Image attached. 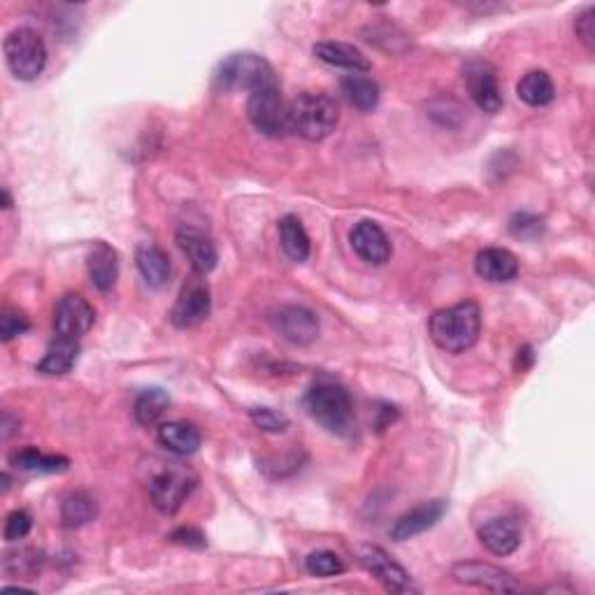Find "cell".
<instances>
[{
	"instance_id": "cell-1",
	"label": "cell",
	"mask_w": 595,
	"mask_h": 595,
	"mask_svg": "<svg viewBox=\"0 0 595 595\" xmlns=\"http://www.w3.org/2000/svg\"><path fill=\"white\" fill-rule=\"evenodd\" d=\"M428 333L433 342L447 354H463L472 349L482 333V310L475 300L451 305L447 310L435 312L430 317Z\"/></svg>"
},
{
	"instance_id": "cell-2",
	"label": "cell",
	"mask_w": 595,
	"mask_h": 595,
	"mask_svg": "<svg viewBox=\"0 0 595 595\" xmlns=\"http://www.w3.org/2000/svg\"><path fill=\"white\" fill-rule=\"evenodd\" d=\"M340 121V107L328 93L305 91L289 105L291 133L310 142H321L335 131Z\"/></svg>"
},
{
	"instance_id": "cell-3",
	"label": "cell",
	"mask_w": 595,
	"mask_h": 595,
	"mask_svg": "<svg viewBox=\"0 0 595 595\" xmlns=\"http://www.w3.org/2000/svg\"><path fill=\"white\" fill-rule=\"evenodd\" d=\"M305 407L310 417L328 433L347 437L354 430V405L344 386L335 382H317L307 391Z\"/></svg>"
},
{
	"instance_id": "cell-4",
	"label": "cell",
	"mask_w": 595,
	"mask_h": 595,
	"mask_svg": "<svg viewBox=\"0 0 595 595\" xmlns=\"http://www.w3.org/2000/svg\"><path fill=\"white\" fill-rule=\"evenodd\" d=\"M214 84L224 91H261L270 86H279L275 68L263 56L252 52L231 54L219 63L214 73Z\"/></svg>"
},
{
	"instance_id": "cell-5",
	"label": "cell",
	"mask_w": 595,
	"mask_h": 595,
	"mask_svg": "<svg viewBox=\"0 0 595 595\" xmlns=\"http://www.w3.org/2000/svg\"><path fill=\"white\" fill-rule=\"evenodd\" d=\"M5 61L19 82H33L47 66V45L33 28H14L5 38Z\"/></svg>"
},
{
	"instance_id": "cell-6",
	"label": "cell",
	"mask_w": 595,
	"mask_h": 595,
	"mask_svg": "<svg viewBox=\"0 0 595 595\" xmlns=\"http://www.w3.org/2000/svg\"><path fill=\"white\" fill-rule=\"evenodd\" d=\"M193 489H196V475L175 463L166 465L149 479V498H152L156 510L166 516L177 514Z\"/></svg>"
},
{
	"instance_id": "cell-7",
	"label": "cell",
	"mask_w": 595,
	"mask_h": 595,
	"mask_svg": "<svg viewBox=\"0 0 595 595\" xmlns=\"http://www.w3.org/2000/svg\"><path fill=\"white\" fill-rule=\"evenodd\" d=\"M247 117L252 121L258 133L268 138H279L289 133V103H286L279 86L261 89L249 93L247 100Z\"/></svg>"
},
{
	"instance_id": "cell-8",
	"label": "cell",
	"mask_w": 595,
	"mask_h": 595,
	"mask_svg": "<svg viewBox=\"0 0 595 595\" xmlns=\"http://www.w3.org/2000/svg\"><path fill=\"white\" fill-rule=\"evenodd\" d=\"M212 312V293L210 286L205 284L203 277H193L182 286L179 296L172 305L170 321L177 328H193L200 326L210 317Z\"/></svg>"
},
{
	"instance_id": "cell-9",
	"label": "cell",
	"mask_w": 595,
	"mask_h": 595,
	"mask_svg": "<svg viewBox=\"0 0 595 595\" xmlns=\"http://www.w3.org/2000/svg\"><path fill=\"white\" fill-rule=\"evenodd\" d=\"M465 89H468L472 103H475L479 110L486 114H498L503 110L505 98L503 89H500L498 73L491 63L486 61H470L465 66L463 73Z\"/></svg>"
},
{
	"instance_id": "cell-10",
	"label": "cell",
	"mask_w": 595,
	"mask_h": 595,
	"mask_svg": "<svg viewBox=\"0 0 595 595\" xmlns=\"http://www.w3.org/2000/svg\"><path fill=\"white\" fill-rule=\"evenodd\" d=\"M358 561L365 565V570H368L386 591H393V593L414 591L410 572H407L396 558L386 554L382 547L363 544V547H358Z\"/></svg>"
},
{
	"instance_id": "cell-11",
	"label": "cell",
	"mask_w": 595,
	"mask_h": 595,
	"mask_svg": "<svg viewBox=\"0 0 595 595\" xmlns=\"http://www.w3.org/2000/svg\"><path fill=\"white\" fill-rule=\"evenodd\" d=\"M451 577L458 584L475 586L491 593H519L521 584L510 575V572L498 568V565L482 563V561H463L451 568Z\"/></svg>"
},
{
	"instance_id": "cell-12",
	"label": "cell",
	"mask_w": 595,
	"mask_h": 595,
	"mask_svg": "<svg viewBox=\"0 0 595 595\" xmlns=\"http://www.w3.org/2000/svg\"><path fill=\"white\" fill-rule=\"evenodd\" d=\"M270 324L291 344H312L319 338V319L303 305H279L270 314Z\"/></svg>"
},
{
	"instance_id": "cell-13",
	"label": "cell",
	"mask_w": 595,
	"mask_h": 595,
	"mask_svg": "<svg viewBox=\"0 0 595 595\" xmlns=\"http://www.w3.org/2000/svg\"><path fill=\"white\" fill-rule=\"evenodd\" d=\"M96 310L80 293H66L54 310V331L61 338L80 340L93 328Z\"/></svg>"
},
{
	"instance_id": "cell-14",
	"label": "cell",
	"mask_w": 595,
	"mask_h": 595,
	"mask_svg": "<svg viewBox=\"0 0 595 595\" xmlns=\"http://www.w3.org/2000/svg\"><path fill=\"white\" fill-rule=\"evenodd\" d=\"M177 245L186 256V261L191 263V268L196 275L205 277L217 268L219 263V252L214 240L205 231L193 226H182L177 231Z\"/></svg>"
},
{
	"instance_id": "cell-15",
	"label": "cell",
	"mask_w": 595,
	"mask_h": 595,
	"mask_svg": "<svg viewBox=\"0 0 595 595\" xmlns=\"http://www.w3.org/2000/svg\"><path fill=\"white\" fill-rule=\"evenodd\" d=\"M447 507L449 505L444 503V500H428V503H421L414 507V510L405 512L391 526V530H389L391 540L407 542V540H412V537L426 533V530H430L440 523L442 516L447 514Z\"/></svg>"
},
{
	"instance_id": "cell-16",
	"label": "cell",
	"mask_w": 595,
	"mask_h": 595,
	"mask_svg": "<svg viewBox=\"0 0 595 595\" xmlns=\"http://www.w3.org/2000/svg\"><path fill=\"white\" fill-rule=\"evenodd\" d=\"M351 247L370 265H384L391 258V242L375 221H361L351 231Z\"/></svg>"
},
{
	"instance_id": "cell-17",
	"label": "cell",
	"mask_w": 595,
	"mask_h": 595,
	"mask_svg": "<svg viewBox=\"0 0 595 595\" xmlns=\"http://www.w3.org/2000/svg\"><path fill=\"white\" fill-rule=\"evenodd\" d=\"M479 542L484 544L491 554L510 556L521 547V526L510 516H498V519L486 521L477 530Z\"/></svg>"
},
{
	"instance_id": "cell-18",
	"label": "cell",
	"mask_w": 595,
	"mask_h": 595,
	"mask_svg": "<svg viewBox=\"0 0 595 595\" xmlns=\"http://www.w3.org/2000/svg\"><path fill=\"white\" fill-rule=\"evenodd\" d=\"M477 275L493 284L512 282L519 275V258L510 249L503 247H486L475 258Z\"/></svg>"
},
{
	"instance_id": "cell-19",
	"label": "cell",
	"mask_w": 595,
	"mask_h": 595,
	"mask_svg": "<svg viewBox=\"0 0 595 595\" xmlns=\"http://www.w3.org/2000/svg\"><path fill=\"white\" fill-rule=\"evenodd\" d=\"M314 56L328 66L349 70V73H370L372 68L368 56L349 42H319L314 45Z\"/></svg>"
},
{
	"instance_id": "cell-20",
	"label": "cell",
	"mask_w": 595,
	"mask_h": 595,
	"mask_svg": "<svg viewBox=\"0 0 595 595\" xmlns=\"http://www.w3.org/2000/svg\"><path fill=\"white\" fill-rule=\"evenodd\" d=\"M89 279L100 293H110L119 279V256L110 245L96 242L89 254Z\"/></svg>"
},
{
	"instance_id": "cell-21",
	"label": "cell",
	"mask_w": 595,
	"mask_h": 595,
	"mask_svg": "<svg viewBox=\"0 0 595 595\" xmlns=\"http://www.w3.org/2000/svg\"><path fill=\"white\" fill-rule=\"evenodd\" d=\"M135 263H138L142 279H145L152 289H163V286L170 282L172 265L168 254L163 252L161 247L149 245V242L140 245L138 252H135Z\"/></svg>"
},
{
	"instance_id": "cell-22",
	"label": "cell",
	"mask_w": 595,
	"mask_h": 595,
	"mask_svg": "<svg viewBox=\"0 0 595 595\" xmlns=\"http://www.w3.org/2000/svg\"><path fill=\"white\" fill-rule=\"evenodd\" d=\"M77 356H80V342L73 338H61V335H56V340L49 344L45 356L40 358L38 372H42V375H49V377L66 375V372L73 370V365L77 363Z\"/></svg>"
},
{
	"instance_id": "cell-23",
	"label": "cell",
	"mask_w": 595,
	"mask_h": 595,
	"mask_svg": "<svg viewBox=\"0 0 595 595\" xmlns=\"http://www.w3.org/2000/svg\"><path fill=\"white\" fill-rule=\"evenodd\" d=\"M159 442L177 456H191L200 449V430L186 421H168L159 428Z\"/></svg>"
},
{
	"instance_id": "cell-24",
	"label": "cell",
	"mask_w": 595,
	"mask_h": 595,
	"mask_svg": "<svg viewBox=\"0 0 595 595\" xmlns=\"http://www.w3.org/2000/svg\"><path fill=\"white\" fill-rule=\"evenodd\" d=\"M10 465L21 472H40V475H56V472H66L70 468V461L66 456L56 454H42L40 449L26 447L14 451L10 456Z\"/></svg>"
},
{
	"instance_id": "cell-25",
	"label": "cell",
	"mask_w": 595,
	"mask_h": 595,
	"mask_svg": "<svg viewBox=\"0 0 595 595\" xmlns=\"http://www.w3.org/2000/svg\"><path fill=\"white\" fill-rule=\"evenodd\" d=\"M279 242H282L284 254L289 256L293 263H305L312 254L310 235H307L303 221L293 217V214H286V217L279 221Z\"/></svg>"
},
{
	"instance_id": "cell-26",
	"label": "cell",
	"mask_w": 595,
	"mask_h": 595,
	"mask_svg": "<svg viewBox=\"0 0 595 595\" xmlns=\"http://www.w3.org/2000/svg\"><path fill=\"white\" fill-rule=\"evenodd\" d=\"M342 93L349 100V105H354L361 112H372L379 105V98H382L379 84L365 73H351L344 77Z\"/></svg>"
},
{
	"instance_id": "cell-27",
	"label": "cell",
	"mask_w": 595,
	"mask_h": 595,
	"mask_svg": "<svg viewBox=\"0 0 595 595\" xmlns=\"http://www.w3.org/2000/svg\"><path fill=\"white\" fill-rule=\"evenodd\" d=\"M516 96L530 107H544L554 100L556 86L549 73H544V70H530L516 84Z\"/></svg>"
},
{
	"instance_id": "cell-28",
	"label": "cell",
	"mask_w": 595,
	"mask_h": 595,
	"mask_svg": "<svg viewBox=\"0 0 595 595\" xmlns=\"http://www.w3.org/2000/svg\"><path fill=\"white\" fill-rule=\"evenodd\" d=\"M98 516V503L91 493L86 491H73L63 498L61 503V521L63 526L70 530L84 528L86 523H91Z\"/></svg>"
},
{
	"instance_id": "cell-29",
	"label": "cell",
	"mask_w": 595,
	"mask_h": 595,
	"mask_svg": "<svg viewBox=\"0 0 595 595\" xmlns=\"http://www.w3.org/2000/svg\"><path fill=\"white\" fill-rule=\"evenodd\" d=\"M170 407V398L163 389L142 391L133 405V417L140 426H154Z\"/></svg>"
},
{
	"instance_id": "cell-30",
	"label": "cell",
	"mask_w": 595,
	"mask_h": 595,
	"mask_svg": "<svg viewBox=\"0 0 595 595\" xmlns=\"http://www.w3.org/2000/svg\"><path fill=\"white\" fill-rule=\"evenodd\" d=\"M305 570L312 577H338L344 572V563L335 551H312L305 558Z\"/></svg>"
},
{
	"instance_id": "cell-31",
	"label": "cell",
	"mask_w": 595,
	"mask_h": 595,
	"mask_svg": "<svg viewBox=\"0 0 595 595\" xmlns=\"http://www.w3.org/2000/svg\"><path fill=\"white\" fill-rule=\"evenodd\" d=\"M249 417H252L254 426L263 430V433H284L291 424L284 412L272 410V407H254V410H249Z\"/></svg>"
},
{
	"instance_id": "cell-32",
	"label": "cell",
	"mask_w": 595,
	"mask_h": 595,
	"mask_svg": "<svg viewBox=\"0 0 595 595\" xmlns=\"http://www.w3.org/2000/svg\"><path fill=\"white\" fill-rule=\"evenodd\" d=\"M510 233L519 240H537L544 233V219L528 212L514 214L510 219Z\"/></svg>"
},
{
	"instance_id": "cell-33",
	"label": "cell",
	"mask_w": 595,
	"mask_h": 595,
	"mask_svg": "<svg viewBox=\"0 0 595 595\" xmlns=\"http://www.w3.org/2000/svg\"><path fill=\"white\" fill-rule=\"evenodd\" d=\"M28 328H31V321H28L24 312L5 310L0 314V340L3 342H12L19 335L28 333Z\"/></svg>"
},
{
	"instance_id": "cell-34",
	"label": "cell",
	"mask_w": 595,
	"mask_h": 595,
	"mask_svg": "<svg viewBox=\"0 0 595 595\" xmlns=\"http://www.w3.org/2000/svg\"><path fill=\"white\" fill-rule=\"evenodd\" d=\"M28 551H14V554H7L5 556V570L10 572L19 579H33L31 575H35V570L40 568V558L35 554L33 558H26Z\"/></svg>"
},
{
	"instance_id": "cell-35",
	"label": "cell",
	"mask_w": 595,
	"mask_h": 595,
	"mask_svg": "<svg viewBox=\"0 0 595 595\" xmlns=\"http://www.w3.org/2000/svg\"><path fill=\"white\" fill-rule=\"evenodd\" d=\"M33 528V516L26 510H14L10 516L5 519V528H3V537L7 542H19L31 533Z\"/></svg>"
},
{
	"instance_id": "cell-36",
	"label": "cell",
	"mask_w": 595,
	"mask_h": 595,
	"mask_svg": "<svg viewBox=\"0 0 595 595\" xmlns=\"http://www.w3.org/2000/svg\"><path fill=\"white\" fill-rule=\"evenodd\" d=\"M575 31H577V38L593 52L595 49V7L593 5L586 7V10L579 14L575 21Z\"/></svg>"
},
{
	"instance_id": "cell-37",
	"label": "cell",
	"mask_w": 595,
	"mask_h": 595,
	"mask_svg": "<svg viewBox=\"0 0 595 595\" xmlns=\"http://www.w3.org/2000/svg\"><path fill=\"white\" fill-rule=\"evenodd\" d=\"M170 542L175 544H182V547H189V549H205L207 547V537L203 530L193 528V526H182L177 528L175 533L170 535Z\"/></svg>"
},
{
	"instance_id": "cell-38",
	"label": "cell",
	"mask_w": 595,
	"mask_h": 595,
	"mask_svg": "<svg viewBox=\"0 0 595 595\" xmlns=\"http://www.w3.org/2000/svg\"><path fill=\"white\" fill-rule=\"evenodd\" d=\"M533 363H535L533 349H530V347H521V349H519V354H516V370L526 372Z\"/></svg>"
},
{
	"instance_id": "cell-39",
	"label": "cell",
	"mask_w": 595,
	"mask_h": 595,
	"mask_svg": "<svg viewBox=\"0 0 595 595\" xmlns=\"http://www.w3.org/2000/svg\"><path fill=\"white\" fill-rule=\"evenodd\" d=\"M3 207L5 210H10L12 207V198H10V193H7V189H3Z\"/></svg>"
}]
</instances>
